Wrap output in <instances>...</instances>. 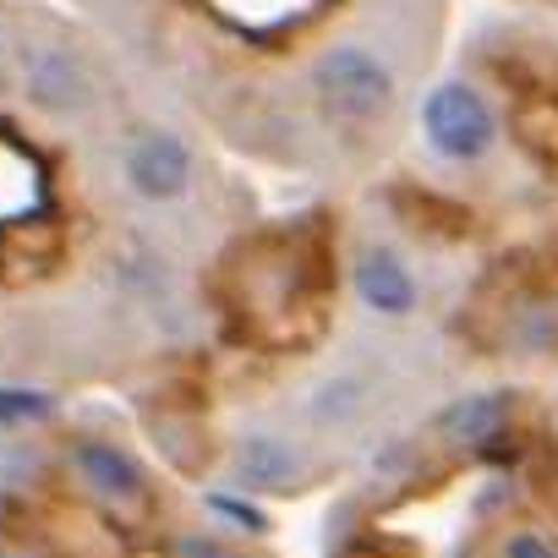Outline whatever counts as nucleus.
I'll return each mask as SVG.
<instances>
[{
	"instance_id": "nucleus-1",
	"label": "nucleus",
	"mask_w": 558,
	"mask_h": 558,
	"mask_svg": "<svg viewBox=\"0 0 558 558\" xmlns=\"http://www.w3.org/2000/svg\"><path fill=\"white\" fill-rule=\"evenodd\" d=\"M313 88H318V99H324L335 116L367 121V116H378V110L389 105L395 77H389V66H384L378 56H367V50H356V45H340V50H329V56L313 66Z\"/></svg>"
},
{
	"instance_id": "nucleus-2",
	"label": "nucleus",
	"mask_w": 558,
	"mask_h": 558,
	"mask_svg": "<svg viewBox=\"0 0 558 558\" xmlns=\"http://www.w3.org/2000/svg\"><path fill=\"white\" fill-rule=\"evenodd\" d=\"M422 121H427V143L449 159H482L493 143V110L465 83H438L427 94Z\"/></svg>"
},
{
	"instance_id": "nucleus-3",
	"label": "nucleus",
	"mask_w": 558,
	"mask_h": 558,
	"mask_svg": "<svg viewBox=\"0 0 558 558\" xmlns=\"http://www.w3.org/2000/svg\"><path fill=\"white\" fill-rule=\"evenodd\" d=\"M126 175H132V186H137L143 197L170 203V197L186 192L192 165H186V148H181L175 137H143V143L132 148V159H126Z\"/></svg>"
},
{
	"instance_id": "nucleus-4",
	"label": "nucleus",
	"mask_w": 558,
	"mask_h": 558,
	"mask_svg": "<svg viewBox=\"0 0 558 558\" xmlns=\"http://www.w3.org/2000/svg\"><path fill=\"white\" fill-rule=\"evenodd\" d=\"M356 296L367 307H378V313H411L416 307V279H411V268L395 252L373 246L356 263Z\"/></svg>"
},
{
	"instance_id": "nucleus-5",
	"label": "nucleus",
	"mask_w": 558,
	"mask_h": 558,
	"mask_svg": "<svg viewBox=\"0 0 558 558\" xmlns=\"http://www.w3.org/2000/svg\"><path fill=\"white\" fill-rule=\"evenodd\" d=\"M504 416H509L504 395H465V400H454L438 416V433L449 444H460V449H482V444H493L504 433Z\"/></svg>"
},
{
	"instance_id": "nucleus-6",
	"label": "nucleus",
	"mask_w": 558,
	"mask_h": 558,
	"mask_svg": "<svg viewBox=\"0 0 558 558\" xmlns=\"http://www.w3.org/2000/svg\"><path fill=\"white\" fill-rule=\"evenodd\" d=\"M77 471H83V482H88L99 498H110V504H137V498H143L137 465H132L126 454H116L110 444H83V449H77Z\"/></svg>"
},
{
	"instance_id": "nucleus-7",
	"label": "nucleus",
	"mask_w": 558,
	"mask_h": 558,
	"mask_svg": "<svg viewBox=\"0 0 558 558\" xmlns=\"http://www.w3.org/2000/svg\"><path fill=\"white\" fill-rule=\"evenodd\" d=\"M34 99L50 105V110H72V105L83 99V77H77V66H72L66 56H45V61H34Z\"/></svg>"
},
{
	"instance_id": "nucleus-8",
	"label": "nucleus",
	"mask_w": 558,
	"mask_h": 558,
	"mask_svg": "<svg viewBox=\"0 0 558 558\" xmlns=\"http://www.w3.org/2000/svg\"><path fill=\"white\" fill-rule=\"evenodd\" d=\"M296 471V454L279 438H246L241 444V476L246 482H286Z\"/></svg>"
},
{
	"instance_id": "nucleus-9",
	"label": "nucleus",
	"mask_w": 558,
	"mask_h": 558,
	"mask_svg": "<svg viewBox=\"0 0 558 558\" xmlns=\"http://www.w3.org/2000/svg\"><path fill=\"white\" fill-rule=\"evenodd\" d=\"M39 416H50V395L0 389V422H7V427H23V422H39Z\"/></svg>"
},
{
	"instance_id": "nucleus-10",
	"label": "nucleus",
	"mask_w": 558,
	"mask_h": 558,
	"mask_svg": "<svg viewBox=\"0 0 558 558\" xmlns=\"http://www.w3.org/2000/svg\"><path fill=\"white\" fill-rule=\"evenodd\" d=\"M208 504H214V509H225V514H230V520H241V525H246V531H263V514H252V509H246V504H235V498H219V493H214V498H208Z\"/></svg>"
},
{
	"instance_id": "nucleus-11",
	"label": "nucleus",
	"mask_w": 558,
	"mask_h": 558,
	"mask_svg": "<svg viewBox=\"0 0 558 558\" xmlns=\"http://www.w3.org/2000/svg\"><path fill=\"white\" fill-rule=\"evenodd\" d=\"M509 553H558V542H547V536H514Z\"/></svg>"
}]
</instances>
